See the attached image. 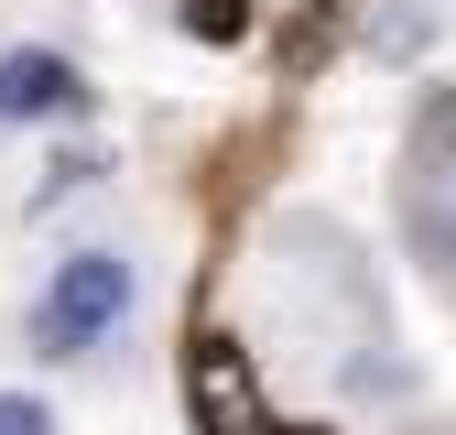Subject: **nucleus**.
<instances>
[{
    "label": "nucleus",
    "instance_id": "2",
    "mask_svg": "<svg viewBox=\"0 0 456 435\" xmlns=\"http://www.w3.org/2000/svg\"><path fill=\"white\" fill-rule=\"evenodd\" d=\"M185 403H196V435H282L261 414V381H250L240 338H196L185 349Z\"/></svg>",
    "mask_w": 456,
    "mask_h": 435
},
{
    "label": "nucleus",
    "instance_id": "5",
    "mask_svg": "<svg viewBox=\"0 0 456 435\" xmlns=\"http://www.w3.org/2000/svg\"><path fill=\"white\" fill-rule=\"evenodd\" d=\"M175 22H185L196 44H240V33H250V0H185Z\"/></svg>",
    "mask_w": 456,
    "mask_h": 435
},
{
    "label": "nucleus",
    "instance_id": "6",
    "mask_svg": "<svg viewBox=\"0 0 456 435\" xmlns=\"http://www.w3.org/2000/svg\"><path fill=\"white\" fill-rule=\"evenodd\" d=\"M0 435H54V414H44L33 392H0Z\"/></svg>",
    "mask_w": 456,
    "mask_h": 435
},
{
    "label": "nucleus",
    "instance_id": "1",
    "mask_svg": "<svg viewBox=\"0 0 456 435\" xmlns=\"http://www.w3.org/2000/svg\"><path fill=\"white\" fill-rule=\"evenodd\" d=\"M131 294H142V283H131L120 250H66V261L44 272V294H33V349H44V359H87L109 326L131 316Z\"/></svg>",
    "mask_w": 456,
    "mask_h": 435
},
{
    "label": "nucleus",
    "instance_id": "3",
    "mask_svg": "<svg viewBox=\"0 0 456 435\" xmlns=\"http://www.w3.org/2000/svg\"><path fill=\"white\" fill-rule=\"evenodd\" d=\"M87 109V66L54 44H12L0 54V120H77Z\"/></svg>",
    "mask_w": 456,
    "mask_h": 435
},
{
    "label": "nucleus",
    "instance_id": "4",
    "mask_svg": "<svg viewBox=\"0 0 456 435\" xmlns=\"http://www.w3.org/2000/svg\"><path fill=\"white\" fill-rule=\"evenodd\" d=\"M87 185H98V152H54V163H44V185H33V218H44V207H66V196H87Z\"/></svg>",
    "mask_w": 456,
    "mask_h": 435
}]
</instances>
